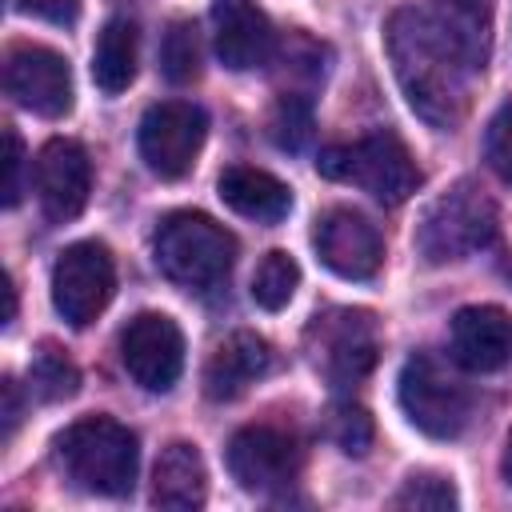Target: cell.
<instances>
[{
    "mask_svg": "<svg viewBox=\"0 0 512 512\" xmlns=\"http://www.w3.org/2000/svg\"><path fill=\"white\" fill-rule=\"evenodd\" d=\"M384 40L412 112L424 124L452 132L468 112V80L476 76L464 48L436 24L428 8H396Z\"/></svg>",
    "mask_w": 512,
    "mask_h": 512,
    "instance_id": "obj_1",
    "label": "cell"
},
{
    "mask_svg": "<svg viewBox=\"0 0 512 512\" xmlns=\"http://www.w3.org/2000/svg\"><path fill=\"white\" fill-rule=\"evenodd\" d=\"M64 476L92 496H128L136 484V432L112 416H84L56 436Z\"/></svg>",
    "mask_w": 512,
    "mask_h": 512,
    "instance_id": "obj_2",
    "label": "cell"
},
{
    "mask_svg": "<svg viewBox=\"0 0 512 512\" xmlns=\"http://www.w3.org/2000/svg\"><path fill=\"white\" fill-rule=\"evenodd\" d=\"M316 172L340 184H356L380 204H404L420 188V168L412 152L388 128L368 132L352 144H328L316 156Z\"/></svg>",
    "mask_w": 512,
    "mask_h": 512,
    "instance_id": "obj_3",
    "label": "cell"
},
{
    "mask_svg": "<svg viewBox=\"0 0 512 512\" xmlns=\"http://www.w3.org/2000/svg\"><path fill=\"white\" fill-rule=\"evenodd\" d=\"M156 264L172 284L212 288L228 276L236 260V236L204 212H172L156 228Z\"/></svg>",
    "mask_w": 512,
    "mask_h": 512,
    "instance_id": "obj_4",
    "label": "cell"
},
{
    "mask_svg": "<svg viewBox=\"0 0 512 512\" xmlns=\"http://www.w3.org/2000/svg\"><path fill=\"white\" fill-rule=\"evenodd\" d=\"M492 236H496V204L484 196L480 184L460 180L424 208L412 244L428 264H448L480 252Z\"/></svg>",
    "mask_w": 512,
    "mask_h": 512,
    "instance_id": "obj_5",
    "label": "cell"
},
{
    "mask_svg": "<svg viewBox=\"0 0 512 512\" xmlns=\"http://www.w3.org/2000/svg\"><path fill=\"white\" fill-rule=\"evenodd\" d=\"M304 348L312 368L332 388H356L380 352V324L368 308H328L312 316L304 332Z\"/></svg>",
    "mask_w": 512,
    "mask_h": 512,
    "instance_id": "obj_6",
    "label": "cell"
},
{
    "mask_svg": "<svg viewBox=\"0 0 512 512\" xmlns=\"http://www.w3.org/2000/svg\"><path fill=\"white\" fill-rule=\"evenodd\" d=\"M400 408L432 440H452L472 416V392L432 352H412L400 368Z\"/></svg>",
    "mask_w": 512,
    "mask_h": 512,
    "instance_id": "obj_7",
    "label": "cell"
},
{
    "mask_svg": "<svg viewBox=\"0 0 512 512\" xmlns=\"http://www.w3.org/2000/svg\"><path fill=\"white\" fill-rule=\"evenodd\" d=\"M116 292V264L112 252L100 240H76L68 244L52 264V304L72 324H92Z\"/></svg>",
    "mask_w": 512,
    "mask_h": 512,
    "instance_id": "obj_8",
    "label": "cell"
},
{
    "mask_svg": "<svg viewBox=\"0 0 512 512\" xmlns=\"http://www.w3.org/2000/svg\"><path fill=\"white\" fill-rule=\"evenodd\" d=\"M204 136H208L204 108L188 100H164L152 104L140 120V156L148 172H156L160 180H180L196 164Z\"/></svg>",
    "mask_w": 512,
    "mask_h": 512,
    "instance_id": "obj_9",
    "label": "cell"
},
{
    "mask_svg": "<svg viewBox=\"0 0 512 512\" xmlns=\"http://www.w3.org/2000/svg\"><path fill=\"white\" fill-rule=\"evenodd\" d=\"M120 360L144 392H168L184 368V336L176 320L164 312L132 316L120 332Z\"/></svg>",
    "mask_w": 512,
    "mask_h": 512,
    "instance_id": "obj_10",
    "label": "cell"
},
{
    "mask_svg": "<svg viewBox=\"0 0 512 512\" xmlns=\"http://www.w3.org/2000/svg\"><path fill=\"white\" fill-rule=\"evenodd\" d=\"M8 96L36 116H64L72 108V72L68 60L44 44H12L4 56Z\"/></svg>",
    "mask_w": 512,
    "mask_h": 512,
    "instance_id": "obj_11",
    "label": "cell"
},
{
    "mask_svg": "<svg viewBox=\"0 0 512 512\" xmlns=\"http://www.w3.org/2000/svg\"><path fill=\"white\" fill-rule=\"evenodd\" d=\"M228 472L244 492H280L300 472V448L272 424H248L228 440Z\"/></svg>",
    "mask_w": 512,
    "mask_h": 512,
    "instance_id": "obj_12",
    "label": "cell"
},
{
    "mask_svg": "<svg viewBox=\"0 0 512 512\" xmlns=\"http://www.w3.org/2000/svg\"><path fill=\"white\" fill-rule=\"evenodd\" d=\"M312 244L320 264L344 280H372L384 264V240L356 208H328L312 228Z\"/></svg>",
    "mask_w": 512,
    "mask_h": 512,
    "instance_id": "obj_13",
    "label": "cell"
},
{
    "mask_svg": "<svg viewBox=\"0 0 512 512\" xmlns=\"http://www.w3.org/2000/svg\"><path fill=\"white\" fill-rule=\"evenodd\" d=\"M32 176H36V196H40V208L48 220L64 224L84 212L88 192H92V160H88L84 144H76L68 136H52L36 152Z\"/></svg>",
    "mask_w": 512,
    "mask_h": 512,
    "instance_id": "obj_14",
    "label": "cell"
},
{
    "mask_svg": "<svg viewBox=\"0 0 512 512\" xmlns=\"http://www.w3.org/2000/svg\"><path fill=\"white\" fill-rule=\"evenodd\" d=\"M452 360L468 372H496L512 360V316L496 304H468L452 316Z\"/></svg>",
    "mask_w": 512,
    "mask_h": 512,
    "instance_id": "obj_15",
    "label": "cell"
},
{
    "mask_svg": "<svg viewBox=\"0 0 512 512\" xmlns=\"http://www.w3.org/2000/svg\"><path fill=\"white\" fill-rule=\"evenodd\" d=\"M212 44L224 68L248 72L272 56V24L256 0H216L212 4Z\"/></svg>",
    "mask_w": 512,
    "mask_h": 512,
    "instance_id": "obj_16",
    "label": "cell"
},
{
    "mask_svg": "<svg viewBox=\"0 0 512 512\" xmlns=\"http://www.w3.org/2000/svg\"><path fill=\"white\" fill-rule=\"evenodd\" d=\"M272 368V348L256 332H232L216 344L204 364V396L208 400H236L248 384H256Z\"/></svg>",
    "mask_w": 512,
    "mask_h": 512,
    "instance_id": "obj_17",
    "label": "cell"
},
{
    "mask_svg": "<svg viewBox=\"0 0 512 512\" xmlns=\"http://www.w3.org/2000/svg\"><path fill=\"white\" fill-rule=\"evenodd\" d=\"M208 496V468L196 444L172 440L152 468V504L168 512H192Z\"/></svg>",
    "mask_w": 512,
    "mask_h": 512,
    "instance_id": "obj_18",
    "label": "cell"
},
{
    "mask_svg": "<svg viewBox=\"0 0 512 512\" xmlns=\"http://www.w3.org/2000/svg\"><path fill=\"white\" fill-rule=\"evenodd\" d=\"M216 192L220 200L236 212V216H248L256 224H276L288 216L292 208V192L284 180H276L272 172L264 168H252V164H232L220 172L216 180Z\"/></svg>",
    "mask_w": 512,
    "mask_h": 512,
    "instance_id": "obj_19",
    "label": "cell"
},
{
    "mask_svg": "<svg viewBox=\"0 0 512 512\" xmlns=\"http://www.w3.org/2000/svg\"><path fill=\"white\" fill-rule=\"evenodd\" d=\"M136 76V24L132 20H108L92 48V80L100 92L116 96Z\"/></svg>",
    "mask_w": 512,
    "mask_h": 512,
    "instance_id": "obj_20",
    "label": "cell"
},
{
    "mask_svg": "<svg viewBox=\"0 0 512 512\" xmlns=\"http://www.w3.org/2000/svg\"><path fill=\"white\" fill-rule=\"evenodd\" d=\"M492 4L496 0H432L436 24L464 48L472 68L480 72L488 60V40H492Z\"/></svg>",
    "mask_w": 512,
    "mask_h": 512,
    "instance_id": "obj_21",
    "label": "cell"
},
{
    "mask_svg": "<svg viewBox=\"0 0 512 512\" xmlns=\"http://www.w3.org/2000/svg\"><path fill=\"white\" fill-rule=\"evenodd\" d=\"M28 380H32V392H36L40 400H48V404L68 400V396H76V388H80L76 364H72V360L64 356V348H56V344H40V348L32 352Z\"/></svg>",
    "mask_w": 512,
    "mask_h": 512,
    "instance_id": "obj_22",
    "label": "cell"
},
{
    "mask_svg": "<svg viewBox=\"0 0 512 512\" xmlns=\"http://www.w3.org/2000/svg\"><path fill=\"white\" fill-rule=\"evenodd\" d=\"M296 284H300V264L288 252L272 248L252 272V300L268 312H280L296 296Z\"/></svg>",
    "mask_w": 512,
    "mask_h": 512,
    "instance_id": "obj_23",
    "label": "cell"
},
{
    "mask_svg": "<svg viewBox=\"0 0 512 512\" xmlns=\"http://www.w3.org/2000/svg\"><path fill=\"white\" fill-rule=\"evenodd\" d=\"M160 68L172 84H192L200 76V36L196 24L172 20L164 40H160Z\"/></svg>",
    "mask_w": 512,
    "mask_h": 512,
    "instance_id": "obj_24",
    "label": "cell"
},
{
    "mask_svg": "<svg viewBox=\"0 0 512 512\" xmlns=\"http://www.w3.org/2000/svg\"><path fill=\"white\" fill-rule=\"evenodd\" d=\"M268 136L284 152H300L312 140V104L300 92H284L268 112Z\"/></svg>",
    "mask_w": 512,
    "mask_h": 512,
    "instance_id": "obj_25",
    "label": "cell"
},
{
    "mask_svg": "<svg viewBox=\"0 0 512 512\" xmlns=\"http://www.w3.org/2000/svg\"><path fill=\"white\" fill-rule=\"evenodd\" d=\"M328 440L348 456H364L372 444V416L360 404H336L328 412Z\"/></svg>",
    "mask_w": 512,
    "mask_h": 512,
    "instance_id": "obj_26",
    "label": "cell"
},
{
    "mask_svg": "<svg viewBox=\"0 0 512 512\" xmlns=\"http://www.w3.org/2000/svg\"><path fill=\"white\" fill-rule=\"evenodd\" d=\"M396 508H456V488L444 480V476H432V472H416L404 480V488L392 496Z\"/></svg>",
    "mask_w": 512,
    "mask_h": 512,
    "instance_id": "obj_27",
    "label": "cell"
},
{
    "mask_svg": "<svg viewBox=\"0 0 512 512\" xmlns=\"http://www.w3.org/2000/svg\"><path fill=\"white\" fill-rule=\"evenodd\" d=\"M484 156L492 164V172L512 184V100L500 104V112L488 120V132H484Z\"/></svg>",
    "mask_w": 512,
    "mask_h": 512,
    "instance_id": "obj_28",
    "label": "cell"
},
{
    "mask_svg": "<svg viewBox=\"0 0 512 512\" xmlns=\"http://www.w3.org/2000/svg\"><path fill=\"white\" fill-rule=\"evenodd\" d=\"M24 144L16 136V128H4V208H16L20 204V192H24Z\"/></svg>",
    "mask_w": 512,
    "mask_h": 512,
    "instance_id": "obj_29",
    "label": "cell"
},
{
    "mask_svg": "<svg viewBox=\"0 0 512 512\" xmlns=\"http://www.w3.org/2000/svg\"><path fill=\"white\" fill-rule=\"evenodd\" d=\"M16 8L28 12V16H44L52 24H72L80 16V4L76 0H20Z\"/></svg>",
    "mask_w": 512,
    "mask_h": 512,
    "instance_id": "obj_30",
    "label": "cell"
},
{
    "mask_svg": "<svg viewBox=\"0 0 512 512\" xmlns=\"http://www.w3.org/2000/svg\"><path fill=\"white\" fill-rule=\"evenodd\" d=\"M16 424H20V384L8 376L4 380V440H12Z\"/></svg>",
    "mask_w": 512,
    "mask_h": 512,
    "instance_id": "obj_31",
    "label": "cell"
},
{
    "mask_svg": "<svg viewBox=\"0 0 512 512\" xmlns=\"http://www.w3.org/2000/svg\"><path fill=\"white\" fill-rule=\"evenodd\" d=\"M16 316V288H12V276H4V324H12Z\"/></svg>",
    "mask_w": 512,
    "mask_h": 512,
    "instance_id": "obj_32",
    "label": "cell"
},
{
    "mask_svg": "<svg viewBox=\"0 0 512 512\" xmlns=\"http://www.w3.org/2000/svg\"><path fill=\"white\" fill-rule=\"evenodd\" d=\"M500 472H504V480L512 484V432H508V444H504V460H500Z\"/></svg>",
    "mask_w": 512,
    "mask_h": 512,
    "instance_id": "obj_33",
    "label": "cell"
}]
</instances>
